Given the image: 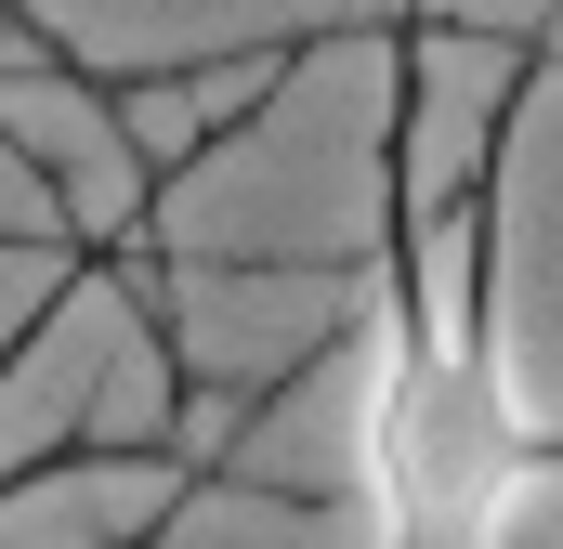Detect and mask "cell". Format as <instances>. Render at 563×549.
Returning a JSON list of instances; mask_svg holds the SVG:
<instances>
[{"label":"cell","instance_id":"7a4b0ae2","mask_svg":"<svg viewBox=\"0 0 563 549\" xmlns=\"http://www.w3.org/2000/svg\"><path fill=\"white\" fill-rule=\"evenodd\" d=\"M26 340H40V327H26ZM26 340H0V380L26 367ZM53 471H132V445H53V458H0V511H13V497H40Z\"/></svg>","mask_w":563,"mask_h":549},{"label":"cell","instance_id":"6da1fadb","mask_svg":"<svg viewBox=\"0 0 563 549\" xmlns=\"http://www.w3.org/2000/svg\"><path fill=\"white\" fill-rule=\"evenodd\" d=\"M538 66L498 79L459 210L420 183V40L380 105V288H367V393H354V511L367 549H511L563 445L511 380V170Z\"/></svg>","mask_w":563,"mask_h":549},{"label":"cell","instance_id":"3957f363","mask_svg":"<svg viewBox=\"0 0 563 549\" xmlns=\"http://www.w3.org/2000/svg\"><path fill=\"white\" fill-rule=\"evenodd\" d=\"M0 26H26V0H0Z\"/></svg>","mask_w":563,"mask_h":549}]
</instances>
